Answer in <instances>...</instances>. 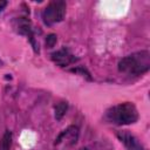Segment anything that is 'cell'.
<instances>
[{"mask_svg":"<svg viewBox=\"0 0 150 150\" xmlns=\"http://www.w3.org/2000/svg\"><path fill=\"white\" fill-rule=\"evenodd\" d=\"M118 71L127 76H141L150 69L149 50H139L122 57L117 64Z\"/></svg>","mask_w":150,"mask_h":150,"instance_id":"obj_1","label":"cell"},{"mask_svg":"<svg viewBox=\"0 0 150 150\" xmlns=\"http://www.w3.org/2000/svg\"><path fill=\"white\" fill-rule=\"evenodd\" d=\"M50 59L57 67H61V68L73 66L79 61V59L67 47H62L61 49H57L56 52H53L50 54Z\"/></svg>","mask_w":150,"mask_h":150,"instance_id":"obj_6","label":"cell"},{"mask_svg":"<svg viewBox=\"0 0 150 150\" xmlns=\"http://www.w3.org/2000/svg\"><path fill=\"white\" fill-rule=\"evenodd\" d=\"M67 110H68V103L67 102L61 101V102L56 103L55 107H54V116H55V118L57 121H60L66 115Z\"/></svg>","mask_w":150,"mask_h":150,"instance_id":"obj_8","label":"cell"},{"mask_svg":"<svg viewBox=\"0 0 150 150\" xmlns=\"http://www.w3.org/2000/svg\"><path fill=\"white\" fill-rule=\"evenodd\" d=\"M56 41H57V36H56L55 34H48V35L46 36V41H45L46 47H47V48H53V47L55 46Z\"/></svg>","mask_w":150,"mask_h":150,"instance_id":"obj_11","label":"cell"},{"mask_svg":"<svg viewBox=\"0 0 150 150\" xmlns=\"http://www.w3.org/2000/svg\"><path fill=\"white\" fill-rule=\"evenodd\" d=\"M7 6V1H2V0H0V13L4 11V8Z\"/></svg>","mask_w":150,"mask_h":150,"instance_id":"obj_12","label":"cell"},{"mask_svg":"<svg viewBox=\"0 0 150 150\" xmlns=\"http://www.w3.org/2000/svg\"><path fill=\"white\" fill-rule=\"evenodd\" d=\"M12 145V132L6 130L0 141V150H9Z\"/></svg>","mask_w":150,"mask_h":150,"instance_id":"obj_9","label":"cell"},{"mask_svg":"<svg viewBox=\"0 0 150 150\" xmlns=\"http://www.w3.org/2000/svg\"><path fill=\"white\" fill-rule=\"evenodd\" d=\"M80 136V129L76 125H69L55 138L54 149L55 150H70L77 143Z\"/></svg>","mask_w":150,"mask_h":150,"instance_id":"obj_4","label":"cell"},{"mask_svg":"<svg viewBox=\"0 0 150 150\" xmlns=\"http://www.w3.org/2000/svg\"><path fill=\"white\" fill-rule=\"evenodd\" d=\"M70 71L71 73H75V74H80L81 76H83V77H87L88 80H91V76H90V73L84 68V67H82V66H76V67H74V68H71L70 69Z\"/></svg>","mask_w":150,"mask_h":150,"instance_id":"obj_10","label":"cell"},{"mask_svg":"<svg viewBox=\"0 0 150 150\" xmlns=\"http://www.w3.org/2000/svg\"><path fill=\"white\" fill-rule=\"evenodd\" d=\"M80 150H87V148H82V149H80Z\"/></svg>","mask_w":150,"mask_h":150,"instance_id":"obj_13","label":"cell"},{"mask_svg":"<svg viewBox=\"0 0 150 150\" xmlns=\"http://www.w3.org/2000/svg\"><path fill=\"white\" fill-rule=\"evenodd\" d=\"M13 28L16 33L21 34V35H25L27 36V39L29 40L33 49L35 53H40V49H39V43L36 42V39H35V33H34V28L32 26V22L28 18H25V16H21V18H16L13 20Z\"/></svg>","mask_w":150,"mask_h":150,"instance_id":"obj_5","label":"cell"},{"mask_svg":"<svg viewBox=\"0 0 150 150\" xmlns=\"http://www.w3.org/2000/svg\"><path fill=\"white\" fill-rule=\"evenodd\" d=\"M67 5L64 1L61 0H54L50 1L42 11L41 18L46 26H53L55 23H59L63 20L66 15Z\"/></svg>","mask_w":150,"mask_h":150,"instance_id":"obj_3","label":"cell"},{"mask_svg":"<svg viewBox=\"0 0 150 150\" xmlns=\"http://www.w3.org/2000/svg\"><path fill=\"white\" fill-rule=\"evenodd\" d=\"M1 63H2V62H1V60H0V64H1Z\"/></svg>","mask_w":150,"mask_h":150,"instance_id":"obj_14","label":"cell"},{"mask_svg":"<svg viewBox=\"0 0 150 150\" xmlns=\"http://www.w3.org/2000/svg\"><path fill=\"white\" fill-rule=\"evenodd\" d=\"M138 110L132 102H123L105 110L103 120L114 125H128L138 121Z\"/></svg>","mask_w":150,"mask_h":150,"instance_id":"obj_2","label":"cell"},{"mask_svg":"<svg viewBox=\"0 0 150 150\" xmlns=\"http://www.w3.org/2000/svg\"><path fill=\"white\" fill-rule=\"evenodd\" d=\"M116 137L124 145L127 150H148L143 143L128 130H120L116 132Z\"/></svg>","mask_w":150,"mask_h":150,"instance_id":"obj_7","label":"cell"}]
</instances>
